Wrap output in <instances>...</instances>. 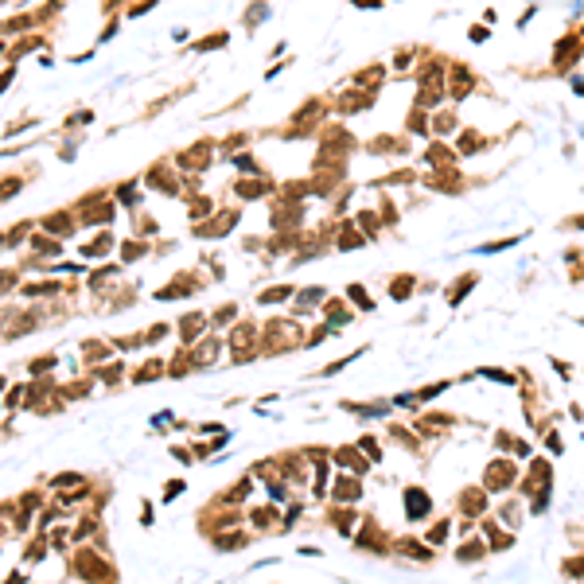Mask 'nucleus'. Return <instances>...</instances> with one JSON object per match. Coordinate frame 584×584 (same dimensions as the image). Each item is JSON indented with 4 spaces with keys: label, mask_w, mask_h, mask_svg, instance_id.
I'll return each mask as SVG.
<instances>
[{
    "label": "nucleus",
    "mask_w": 584,
    "mask_h": 584,
    "mask_svg": "<svg viewBox=\"0 0 584 584\" xmlns=\"http://www.w3.org/2000/svg\"><path fill=\"white\" fill-rule=\"evenodd\" d=\"M409 506H413V518H417V514H425V506H429V499H425V495H417V491H413V495H409Z\"/></svg>",
    "instance_id": "f257e3e1"
}]
</instances>
